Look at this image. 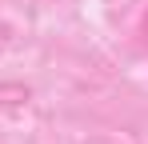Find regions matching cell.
<instances>
[{"instance_id": "cell-1", "label": "cell", "mask_w": 148, "mask_h": 144, "mask_svg": "<svg viewBox=\"0 0 148 144\" xmlns=\"http://www.w3.org/2000/svg\"><path fill=\"white\" fill-rule=\"evenodd\" d=\"M32 100V88L20 80H0V108H24Z\"/></svg>"}]
</instances>
